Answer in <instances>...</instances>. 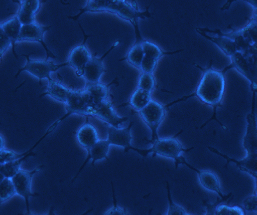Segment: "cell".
Masks as SVG:
<instances>
[{
	"mask_svg": "<svg viewBox=\"0 0 257 215\" xmlns=\"http://www.w3.org/2000/svg\"><path fill=\"white\" fill-rule=\"evenodd\" d=\"M179 164H184V165L190 168V170L195 171L197 174L199 183H200L201 186L208 191L217 193L220 196V198L224 200V202H226L231 197V195H232L231 193H229V195H224L222 193L219 178L212 171L198 170V169L195 168V167L190 165L189 162L187 161V160H186L185 157L183 156V155H181L180 159H179L178 166Z\"/></svg>",
	"mask_w": 257,
	"mask_h": 215,
	"instance_id": "obj_9",
	"label": "cell"
},
{
	"mask_svg": "<svg viewBox=\"0 0 257 215\" xmlns=\"http://www.w3.org/2000/svg\"><path fill=\"white\" fill-rule=\"evenodd\" d=\"M66 104V109L67 113L62 116L61 118H59V120H57L56 122L53 123L51 126H50L44 136L39 139L38 142L31 148H30L29 151L33 150L48 135L51 134L68 116L74 114L92 116L93 107H91L88 96L84 90H71Z\"/></svg>",
	"mask_w": 257,
	"mask_h": 215,
	"instance_id": "obj_3",
	"label": "cell"
},
{
	"mask_svg": "<svg viewBox=\"0 0 257 215\" xmlns=\"http://www.w3.org/2000/svg\"><path fill=\"white\" fill-rule=\"evenodd\" d=\"M4 139L3 137L0 135V150L4 149Z\"/></svg>",
	"mask_w": 257,
	"mask_h": 215,
	"instance_id": "obj_36",
	"label": "cell"
},
{
	"mask_svg": "<svg viewBox=\"0 0 257 215\" xmlns=\"http://www.w3.org/2000/svg\"><path fill=\"white\" fill-rule=\"evenodd\" d=\"M181 132L175 135L171 138L165 139H158L157 140L154 141L152 143V146L150 148L151 154H153V157L158 155L160 156L166 157V158L173 159L175 162L176 168H178L177 164L179 159H180L181 154L183 152H189L194 147L190 148H185L181 143L177 139Z\"/></svg>",
	"mask_w": 257,
	"mask_h": 215,
	"instance_id": "obj_5",
	"label": "cell"
},
{
	"mask_svg": "<svg viewBox=\"0 0 257 215\" xmlns=\"http://www.w3.org/2000/svg\"><path fill=\"white\" fill-rule=\"evenodd\" d=\"M231 58V63L223 70L235 68L249 82L252 92L256 91V48L246 52H236Z\"/></svg>",
	"mask_w": 257,
	"mask_h": 215,
	"instance_id": "obj_4",
	"label": "cell"
},
{
	"mask_svg": "<svg viewBox=\"0 0 257 215\" xmlns=\"http://www.w3.org/2000/svg\"><path fill=\"white\" fill-rule=\"evenodd\" d=\"M2 56H3V55H2L1 53H0V60H1Z\"/></svg>",
	"mask_w": 257,
	"mask_h": 215,
	"instance_id": "obj_40",
	"label": "cell"
},
{
	"mask_svg": "<svg viewBox=\"0 0 257 215\" xmlns=\"http://www.w3.org/2000/svg\"><path fill=\"white\" fill-rule=\"evenodd\" d=\"M11 45V42L0 25V53L4 55Z\"/></svg>",
	"mask_w": 257,
	"mask_h": 215,
	"instance_id": "obj_33",
	"label": "cell"
},
{
	"mask_svg": "<svg viewBox=\"0 0 257 215\" xmlns=\"http://www.w3.org/2000/svg\"><path fill=\"white\" fill-rule=\"evenodd\" d=\"M139 112L142 120L151 130V139L149 142L152 143L159 139L158 130L165 118V107L151 100L148 106Z\"/></svg>",
	"mask_w": 257,
	"mask_h": 215,
	"instance_id": "obj_8",
	"label": "cell"
},
{
	"mask_svg": "<svg viewBox=\"0 0 257 215\" xmlns=\"http://www.w3.org/2000/svg\"><path fill=\"white\" fill-rule=\"evenodd\" d=\"M1 27L7 36L10 40L11 45L13 46V54L16 58H18V55L16 54L15 50V45L17 41H19L21 29L22 27V24H21L18 17H15L2 25Z\"/></svg>",
	"mask_w": 257,
	"mask_h": 215,
	"instance_id": "obj_23",
	"label": "cell"
},
{
	"mask_svg": "<svg viewBox=\"0 0 257 215\" xmlns=\"http://www.w3.org/2000/svg\"><path fill=\"white\" fill-rule=\"evenodd\" d=\"M26 1H27V0H16V2H17L18 3H19L20 5Z\"/></svg>",
	"mask_w": 257,
	"mask_h": 215,
	"instance_id": "obj_39",
	"label": "cell"
},
{
	"mask_svg": "<svg viewBox=\"0 0 257 215\" xmlns=\"http://www.w3.org/2000/svg\"><path fill=\"white\" fill-rule=\"evenodd\" d=\"M16 194L12 180L5 178L3 181L0 183V207L2 203L12 198Z\"/></svg>",
	"mask_w": 257,
	"mask_h": 215,
	"instance_id": "obj_28",
	"label": "cell"
},
{
	"mask_svg": "<svg viewBox=\"0 0 257 215\" xmlns=\"http://www.w3.org/2000/svg\"><path fill=\"white\" fill-rule=\"evenodd\" d=\"M119 41H116L113 45L110 48L108 51L104 54V56L97 58L95 57H91L89 61L85 66L83 74L82 76L86 79L87 82L89 83H94V82H99L101 76L103 73L105 72L104 68V61L105 57L107 56L112 50L119 45Z\"/></svg>",
	"mask_w": 257,
	"mask_h": 215,
	"instance_id": "obj_14",
	"label": "cell"
},
{
	"mask_svg": "<svg viewBox=\"0 0 257 215\" xmlns=\"http://www.w3.org/2000/svg\"><path fill=\"white\" fill-rule=\"evenodd\" d=\"M35 154L32 151V152L27 153L26 155H25L24 156L21 157L20 159L2 164V165L0 166V171L3 173L5 177L11 179L20 171L21 164L28 157L34 156Z\"/></svg>",
	"mask_w": 257,
	"mask_h": 215,
	"instance_id": "obj_26",
	"label": "cell"
},
{
	"mask_svg": "<svg viewBox=\"0 0 257 215\" xmlns=\"http://www.w3.org/2000/svg\"><path fill=\"white\" fill-rule=\"evenodd\" d=\"M167 189V198H168L169 208L168 215H186L189 214L186 212L185 210L180 205L176 204L174 202L173 198L171 196V187H170L169 183L166 181Z\"/></svg>",
	"mask_w": 257,
	"mask_h": 215,
	"instance_id": "obj_30",
	"label": "cell"
},
{
	"mask_svg": "<svg viewBox=\"0 0 257 215\" xmlns=\"http://www.w3.org/2000/svg\"><path fill=\"white\" fill-rule=\"evenodd\" d=\"M4 175H3V173L0 171V183H1L2 181H3L4 179H5Z\"/></svg>",
	"mask_w": 257,
	"mask_h": 215,
	"instance_id": "obj_38",
	"label": "cell"
},
{
	"mask_svg": "<svg viewBox=\"0 0 257 215\" xmlns=\"http://www.w3.org/2000/svg\"><path fill=\"white\" fill-rule=\"evenodd\" d=\"M151 100V93L138 88L131 97L128 104L137 111H141L148 106Z\"/></svg>",
	"mask_w": 257,
	"mask_h": 215,
	"instance_id": "obj_27",
	"label": "cell"
},
{
	"mask_svg": "<svg viewBox=\"0 0 257 215\" xmlns=\"http://www.w3.org/2000/svg\"><path fill=\"white\" fill-rule=\"evenodd\" d=\"M208 148L211 152L226 159V167L228 166L230 162H233L240 171L247 173V174L253 177L254 180H256L257 157L245 156L242 159L237 160L229 157L226 154H222L220 151L216 149V148L212 147V146H208Z\"/></svg>",
	"mask_w": 257,
	"mask_h": 215,
	"instance_id": "obj_18",
	"label": "cell"
},
{
	"mask_svg": "<svg viewBox=\"0 0 257 215\" xmlns=\"http://www.w3.org/2000/svg\"><path fill=\"white\" fill-rule=\"evenodd\" d=\"M242 204L243 207H244V209L246 210V211L256 212L257 211V198L256 194L245 199V200L243 201Z\"/></svg>",
	"mask_w": 257,
	"mask_h": 215,
	"instance_id": "obj_34",
	"label": "cell"
},
{
	"mask_svg": "<svg viewBox=\"0 0 257 215\" xmlns=\"http://www.w3.org/2000/svg\"><path fill=\"white\" fill-rule=\"evenodd\" d=\"M80 28L82 29V27H80ZM82 31L84 35V42L82 44L75 47L71 51L68 59L69 66L74 68L77 76L79 77L82 76L85 66L91 58V54L86 46V41L89 36L85 34L83 29H82Z\"/></svg>",
	"mask_w": 257,
	"mask_h": 215,
	"instance_id": "obj_16",
	"label": "cell"
},
{
	"mask_svg": "<svg viewBox=\"0 0 257 215\" xmlns=\"http://www.w3.org/2000/svg\"><path fill=\"white\" fill-rule=\"evenodd\" d=\"M112 191V198H113V205L114 206L110 209L109 211L105 212L104 214H119V215H125L127 214V212L125 209L122 207H119L117 204V201L115 197V193H114V189L113 184L111 182Z\"/></svg>",
	"mask_w": 257,
	"mask_h": 215,
	"instance_id": "obj_32",
	"label": "cell"
},
{
	"mask_svg": "<svg viewBox=\"0 0 257 215\" xmlns=\"http://www.w3.org/2000/svg\"><path fill=\"white\" fill-rule=\"evenodd\" d=\"M26 57V65L18 71L16 73L15 78L24 72H27L33 75V76L38 78L40 80V85L41 86V81L43 79H47L48 81L52 80L50 77V73L56 72V71L61 69L62 68L66 67L69 66L68 62L66 63L61 64V65H56L53 62L48 60H36L30 58L29 56L24 55Z\"/></svg>",
	"mask_w": 257,
	"mask_h": 215,
	"instance_id": "obj_7",
	"label": "cell"
},
{
	"mask_svg": "<svg viewBox=\"0 0 257 215\" xmlns=\"http://www.w3.org/2000/svg\"><path fill=\"white\" fill-rule=\"evenodd\" d=\"M256 92H253L251 113L247 114L246 132L243 139V147L246 151V155L251 157H257V136L255 112Z\"/></svg>",
	"mask_w": 257,
	"mask_h": 215,
	"instance_id": "obj_11",
	"label": "cell"
},
{
	"mask_svg": "<svg viewBox=\"0 0 257 215\" xmlns=\"http://www.w3.org/2000/svg\"><path fill=\"white\" fill-rule=\"evenodd\" d=\"M137 41L133 47L128 51L127 56L120 61H127L134 67L141 70L142 61L144 56L143 48L144 40L142 37L136 38Z\"/></svg>",
	"mask_w": 257,
	"mask_h": 215,
	"instance_id": "obj_24",
	"label": "cell"
},
{
	"mask_svg": "<svg viewBox=\"0 0 257 215\" xmlns=\"http://www.w3.org/2000/svg\"><path fill=\"white\" fill-rule=\"evenodd\" d=\"M139 88L152 93L155 87V79L153 73L143 72L140 77Z\"/></svg>",
	"mask_w": 257,
	"mask_h": 215,
	"instance_id": "obj_29",
	"label": "cell"
},
{
	"mask_svg": "<svg viewBox=\"0 0 257 215\" xmlns=\"http://www.w3.org/2000/svg\"><path fill=\"white\" fill-rule=\"evenodd\" d=\"M41 0H27L21 4L17 17L22 25L33 24L35 15L40 11Z\"/></svg>",
	"mask_w": 257,
	"mask_h": 215,
	"instance_id": "obj_21",
	"label": "cell"
},
{
	"mask_svg": "<svg viewBox=\"0 0 257 215\" xmlns=\"http://www.w3.org/2000/svg\"><path fill=\"white\" fill-rule=\"evenodd\" d=\"M115 82V80L109 84H104L100 82L89 83L87 82L84 91L88 96L89 102L92 107L105 100L108 99L110 86Z\"/></svg>",
	"mask_w": 257,
	"mask_h": 215,
	"instance_id": "obj_19",
	"label": "cell"
},
{
	"mask_svg": "<svg viewBox=\"0 0 257 215\" xmlns=\"http://www.w3.org/2000/svg\"><path fill=\"white\" fill-rule=\"evenodd\" d=\"M77 138L80 145L86 150L99 140L97 130L89 122L88 118H87L86 122L78 130Z\"/></svg>",
	"mask_w": 257,
	"mask_h": 215,
	"instance_id": "obj_20",
	"label": "cell"
},
{
	"mask_svg": "<svg viewBox=\"0 0 257 215\" xmlns=\"http://www.w3.org/2000/svg\"><path fill=\"white\" fill-rule=\"evenodd\" d=\"M0 151H1V150H0Z\"/></svg>",
	"mask_w": 257,
	"mask_h": 215,
	"instance_id": "obj_42",
	"label": "cell"
},
{
	"mask_svg": "<svg viewBox=\"0 0 257 215\" xmlns=\"http://www.w3.org/2000/svg\"><path fill=\"white\" fill-rule=\"evenodd\" d=\"M50 28H51V26H42V25L36 24L35 22L29 25H22L19 41H36V42L40 43L47 53L46 60H48L50 58L56 59V56L52 53L51 50L48 49L43 40L45 33Z\"/></svg>",
	"mask_w": 257,
	"mask_h": 215,
	"instance_id": "obj_12",
	"label": "cell"
},
{
	"mask_svg": "<svg viewBox=\"0 0 257 215\" xmlns=\"http://www.w3.org/2000/svg\"><path fill=\"white\" fill-rule=\"evenodd\" d=\"M133 126V123L131 122L127 128L121 129L107 125V139L110 145L120 146L124 149V152L132 150V136L131 131Z\"/></svg>",
	"mask_w": 257,
	"mask_h": 215,
	"instance_id": "obj_15",
	"label": "cell"
},
{
	"mask_svg": "<svg viewBox=\"0 0 257 215\" xmlns=\"http://www.w3.org/2000/svg\"><path fill=\"white\" fill-rule=\"evenodd\" d=\"M238 1L247 2V3L251 5V6H253L254 9H256L257 8V0H227L226 3H225L221 8V11H228V9L230 8L231 4L234 3V2Z\"/></svg>",
	"mask_w": 257,
	"mask_h": 215,
	"instance_id": "obj_35",
	"label": "cell"
},
{
	"mask_svg": "<svg viewBox=\"0 0 257 215\" xmlns=\"http://www.w3.org/2000/svg\"><path fill=\"white\" fill-rule=\"evenodd\" d=\"M132 5L133 7H134L135 8L139 9V8H138V5H137L136 0H132Z\"/></svg>",
	"mask_w": 257,
	"mask_h": 215,
	"instance_id": "obj_37",
	"label": "cell"
},
{
	"mask_svg": "<svg viewBox=\"0 0 257 215\" xmlns=\"http://www.w3.org/2000/svg\"><path fill=\"white\" fill-rule=\"evenodd\" d=\"M92 116H96L107 125L115 128H120V125L128 119L127 117H120L108 99L93 107Z\"/></svg>",
	"mask_w": 257,
	"mask_h": 215,
	"instance_id": "obj_13",
	"label": "cell"
},
{
	"mask_svg": "<svg viewBox=\"0 0 257 215\" xmlns=\"http://www.w3.org/2000/svg\"><path fill=\"white\" fill-rule=\"evenodd\" d=\"M110 143L107 140H98L95 145L89 148L87 150L88 152V157L82 166L80 167L79 171H78L76 175L73 178L72 181V183L74 182L77 179L78 176L79 175L80 172L83 170L86 164L91 160V164L94 166L96 162L101 161L102 159H106L108 161V154L110 147Z\"/></svg>",
	"mask_w": 257,
	"mask_h": 215,
	"instance_id": "obj_17",
	"label": "cell"
},
{
	"mask_svg": "<svg viewBox=\"0 0 257 215\" xmlns=\"http://www.w3.org/2000/svg\"><path fill=\"white\" fill-rule=\"evenodd\" d=\"M212 61H211L210 65L207 68H203L201 66L195 65L203 72V77H202L196 91L192 95L181 98V99L177 100L176 101L171 103V104L167 105V106H171L172 105L182 101V100H185L187 98L196 97L201 102L205 103L208 106H212L213 109V114L212 118L202 126L201 129L208 124L210 121L216 120L224 129H226V128L217 120L216 117L217 107H221V102L222 99H223L225 86H226V82H225L226 72L223 70L222 71L214 70L212 67Z\"/></svg>",
	"mask_w": 257,
	"mask_h": 215,
	"instance_id": "obj_1",
	"label": "cell"
},
{
	"mask_svg": "<svg viewBox=\"0 0 257 215\" xmlns=\"http://www.w3.org/2000/svg\"><path fill=\"white\" fill-rule=\"evenodd\" d=\"M70 91V89L63 86L60 82L55 81L52 79L51 81H48L47 90L44 93H43L41 97L49 95L57 101L65 103L66 104Z\"/></svg>",
	"mask_w": 257,
	"mask_h": 215,
	"instance_id": "obj_25",
	"label": "cell"
},
{
	"mask_svg": "<svg viewBox=\"0 0 257 215\" xmlns=\"http://www.w3.org/2000/svg\"><path fill=\"white\" fill-rule=\"evenodd\" d=\"M109 12L115 14L122 19L127 20L133 25L135 31H139L140 19L151 18L149 7L141 12L139 9L125 1V0H89L84 8L80 9V12L74 17H69V19L76 21L85 13Z\"/></svg>",
	"mask_w": 257,
	"mask_h": 215,
	"instance_id": "obj_2",
	"label": "cell"
},
{
	"mask_svg": "<svg viewBox=\"0 0 257 215\" xmlns=\"http://www.w3.org/2000/svg\"><path fill=\"white\" fill-rule=\"evenodd\" d=\"M45 165H40L32 171L20 170L16 174L11 178L15 187L16 194L22 196L26 204L27 214H31L30 209L29 198L40 196V194L34 193L32 191V182L34 176L39 171L43 170Z\"/></svg>",
	"mask_w": 257,
	"mask_h": 215,
	"instance_id": "obj_6",
	"label": "cell"
},
{
	"mask_svg": "<svg viewBox=\"0 0 257 215\" xmlns=\"http://www.w3.org/2000/svg\"><path fill=\"white\" fill-rule=\"evenodd\" d=\"M0 124H1V122H0Z\"/></svg>",
	"mask_w": 257,
	"mask_h": 215,
	"instance_id": "obj_41",
	"label": "cell"
},
{
	"mask_svg": "<svg viewBox=\"0 0 257 215\" xmlns=\"http://www.w3.org/2000/svg\"><path fill=\"white\" fill-rule=\"evenodd\" d=\"M144 56L141 70L142 72L153 73L157 68L158 61L165 55H174L182 52L183 50L175 52H164L158 45L150 41H144Z\"/></svg>",
	"mask_w": 257,
	"mask_h": 215,
	"instance_id": "obj_10",
	"label": "cell"
},
{
	"mask_svg": "<svg viewBox=\"0 0 257 215\" xmlns=\"http://www.w3.org/2000/svg\"><path fill=\"white\" fill-rule=\"evenodd\" d=\"M196 31L197 33L200 34L203 38L211 41L213 44L217 45L227 56L231 57L236 52L238 51L237 45H236L235 41L231 40V39L221 36L212 37L208 35L207 33L198 31V30H196Z\"/></svg>",
	"mask_w": 257,
	"mask_h": 215,
	"instance_id": "obj_22",
	"label": "cell"
},
{
	"mask_svg": "<svg viewBox=\"0 0 257 215\" xmlns=\"http://www.w3.org/2000/svg\"><path fill=\"white\" fill-rule=\"evenodd\" d=\"M214 214L217 215H244L242 208L237 206H228L219 204L215 207Z\"/></svg>",
	"mask_w": 257,
	"mask_h": 215,
	"instance_id": "obj_31",
	"label": "cell"
}]
</instances>
